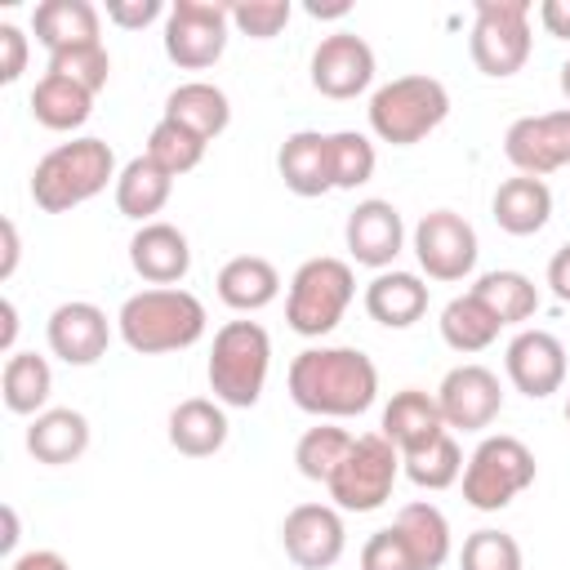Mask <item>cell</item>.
I'll use <instances>...</instances> for the list:
<instances>
[{"label": "cell", "instance_id": "cell-23", "mask_svg": "<svg viewBox=\"0 0 570 570\" xmlns=\"http://www.w3.org/2000/svg\"><path fill=\"white\" fill-rule=\"evenodd\" d=\"M365 312L370 321H379L383 330H410L423 312H428V285L414 272H379L365 285Z\"/></svg>", "mask_w": 570, "mask_h": 570}, {"label": "cell", "instance_id": "cell-41", "mask_svg": "<svg viewBox=\"0 0 570 570\" xmlns=\"http://www.w3.org/2000/svg\"><path fill=\"white\" fill-rule=\"evenodd\" d=\"M294 4L289 0H236L232 4V27L249 40H272L289 22Z\"/></svg>", "mask_w": 570, "mask_h": 570}, {"label": "cell", "instance_id": "cell-19", "mask_svg": "<svg viewBox=\"0 0 570 570\" xmlns=\"http://www.w3.org/2000/svg\"><path fill=\"white\" fill-rule=\"evenodd\" d=\"M129 267L147 285H178L191 272V245L174 223H142L129 240Z\"/></svg>", "mask_w": 570, "mask_h": 570}, {"label": "cell", "instance_id": "cell-3", "mask_svg": "<svg viewBox=\"0 0 570 570\" xmlns=\"http://www.w3.org/2000/svg\"><path fill=\"white\" fill-rule=\"evenodd\" d=\"M120 178L116 174V151L102 138H71L58 142L53 151H45L31 169V200L45 214H67L85 200H94L98 191H107V183Z\"/></svg>", "mask_w": 570, "mask_h": 570}, {"label": "cell", "instance_id": "cell-7", "mask_svg": "<svg viewBox=\"0 0 570 570\" xmlns=\"http://www.w3.org/2000/svg\"><path fill=\"white\" fill-rule=\"evenodd\" d=\"M534 472H539L534 454H530V445L521 436H508V432L485 436L463 463V499L476 512H499L521 490L534 485Z\"/></svg>", "mask_w": 570, "mask_h": 570}, {"label": "cell", "instance_id": "cell-39", "mask_svg": "<svg viewBox=\"0 0 570 570\" xmlns=\"http://www.w3.org/2000/svg\"><path fill=\"white\" fill-rule=\"evenodd\" d=\"M521 543L508 530H472L459 552V570H521Z\"/></svg>", "mask_w": 570, "mask_h": 570}, {"label": "cell", "instance_id": "cell-48", "mask_svg": "<svg viewBox=\"0 0 570 570\" xmlns=\"http://www.w3.org/2000/svg\"><path fill=\"white\" fill-rule=\"evenodd\" d=\"M0 232H4V263H0V281H9V276H13V267H18V227H13V218H4V223H0Z\"/></svg>", "mask_w": 570, "mask_h": 570}, {"label": "cell", "instance_id": "cell-45", "mask_svg": "<svg viewBox=\"0 0 570 570\" xmlns=\"http://www.w3.org/2000/svg\"><path fill=\"white\" fill-rule=\"evenodd\" d=\"M539 22H543L548 36L570 40V0H543L539 4Z\"/></svg>", "mask_w": 570, "mask_h": 570}, {"label": "cell", "instance_id": "cell-46", "mask_svg": "<svg viewBox=\"0 0 570 570\" xmlns=\"http://www.w3.org/2000/svg\"><path fill=\"white\" fill-rule=\"evenodd\" d=\"M548 285H552V294L561 303H570V240L548 258Z\"/></svg>", "mask_w": 570, "mask_h": 570}, {"label": "cell", "instance_id": "cell-15", "mask_svg": "<svg viewBox=\"0 0 570 570\" xmlns=\"http://www.w3.org/2000/svg\"><path fill=\"white\" fill-rule=\"evenodd\" d=\"M374 85V49L356 31H334L312 49V89L325 98H356Z\"/></svg>", "mask_w": 570, "mask_h": 570}, {"label": "cell", "instance_id": "cell-53", "mask_svg": "<svg viewBox=\"0 0 570 570\" xmlns=\"http://www.w3.org/2000/svg\"><path fill=\"white\" fill-rule=\"evenodd\" d=\"M566 423H570V401H566Z\"/></svg>", "mask_w": 570, "mask_h": 570}, {"label": "cell", "instance_id": "cell-6", "mask_svg": "<svg viewBox=\"0 0 570 570\" xmlns=\"http://www.w3.org/2000/svg\"><path fill=\"white\" fill-rule=\"evenodd\" d=\"M352 298H356L352 263L330 258V254H316V258L298 263V272L289 276L285 321H289L294 334L321 338V334H330L343 321V312L352 307Z\"/></svg>", "mask_w": 570, "mask_h": 570}, {"label": "cell", "instance_id": "cell-29", "mask_svg": "<svg viewBox=\"0 0 570 570\" xmlns=\"http://www.w3.org/2000/svg\"><path fill=\"white\" fill-rule=\"evenodd\" d=\"M214 285L232 312H263L281 294V272H276V263H267L258 254H236L218 267Z\"/></svg>", "mask_w": 570, "mask_h": 570}, {"label": "cell", "instance_id": "cell-31", "mask_svg": "<svg viewBox=\"0 0 570 570\" xmlns=\"http://www.w3.org/2000/svg\"><path fill=\"white\" fill-rule=\"evenodd\" d=\"M89 111H94V94H89L85 85L67 80V76L45 71V76L36 80V89H31V116H36L45 129L71 134V129H80V125L89 120Z\"/></svg>", "mask_w": 570, "mask_h": 570}, {"label": "cell", "instance_id": "cell-43", "mask_svg": "<svg viewBox=\"0 0 570 570\" xmlns=\"http://www.w3.org/2000/svg\"><path fill=\"white\" fill-rule=\"evenodd\" d=\"M160 13H169L160 0H107V18L125 31H142L147 22H156Z\"/></svg>", "mask_w": 570, "mask_h": 570}, {"label": "cell", "instance_id": "cell-4", "mask_svg": "<svg viewBox=\"0 0 570 570\" xmlns=\"http://www.w3.org/2000/svg\"><path fill=\"white\" fill-rule=\"evenodd\" d=\"M365 111H370V129H374L379 142L414 147L450 116V89L436 76H423V71L396 76V80L374 89Z\"/></svg>", "mask_w": 570, "mask_h": 570}, {"label": "cell", "instance_id": "cell-50", "mask_svg": "<svg viewBox=\"0 0 570 570\" xmlns=\"http://www.w3.org/2000/svg\"><path fill=\"white\" fill-rule=\"evenodd\" d=\"M307 13H312V18H343V13H352V4H347V0H338V4H321V0H312Z\"/></svg>", "mask_w": 570, "mask_h": 570}, {"label": "cell", "instance_id": "cell-17", "mask_svg": "<svg viewBox=\"0 0 570 570\" xmlns=\"http://www.w3.org/2000/svg\"><path fill=\"white\" fill-rule=\"evenodd\" d=\"M343 240H347V254L361 263V267H374V272H387L405 245V223H401V209L392 200H356V209L347 214L343 223Z\"/></svg>", "mask_w": 570, "mask_h": 570}, {"label": "cell", "instance_id": "cell-35", "mask_svg": "<svg viewBox=\"0 0 570 570\" xmlns=\"http://www.w3.org/2000/svg\"><path fill=\"white\" fill-rule=\"evenodd\" d=\"M401 472H405L419 490H445V485H454V481L463 476V450H459V441H454L450 432H441L436 441H428V445L401 454Z\"/></svg>", "mask_w": 570, "mask_h": 570}, {"label": "cell", "instance_id": "cell-24", "mask_svg": "<svg viewBox=\"0 0 570 570\" xmlns=\"http://www.w3.org/2000/svg\"><path fill=\"white\" fill-rule=\"evenodd\" d=\"M85 450H89V419L80 410L58 405V410L36 414L27 428V454L36 463L62 468V463H76Z\"/></svg>", "mask_w": 570, "mask_h": 570}, {"label": "cell", "instance_id": "cell-16", "mask_svg": "<svg viewBox=\"0 0 570 570\" xmlns=\"http://www.w3.org/2000/svg\"><path fill=\"white\" fill-rule=\"evenodd\" d=\"M503 370L521 396L543 401V396L561 392V383H566V347L548 330H521V334H512V343L503 352Z\"/></svg>", "mask_w": 570, "mask_h": 570}, {"label": "cell", "instance_id": "cell-9", "mask_svg": "<svg viewBox=\"0 0 570 570\" xmlns=\"http://www.w3.org/2000/svg\"><path fill=\"white\" fill-rule=\"evenodd\" d=\"M530 0H476V22L468 36L472 62L490 80H508L530 58Z\"/></svg>", "mask_w": 570, "mask_h": 570}, {"label": "cell", "instance_id": "cell-37", "mask_svg": "<svg viewBox=\"0 0 570 570\" xmlns=\"http://www.w3.org/2000/svg\"><path fill=\"white\" fill-rule=\"evenodd\" d=\"M142 156H151L169 178H183V174H191L196 165H200V156H205V138H196L191 129H183V125H174V120H156V129L147 134V151Z\"/></svg>", "mask_w": 570, "mask_h": 570}, {"label": "cell", "instance_id": "cell-36", "mask_svg": "<svg viewBox=\"0 0 570 570\" xmlns=\"http://www.w3.org/2000/svg\"><path fill=\"white\" fill-rule=\"evenodd\" d=\"M347 450H352V432L347 428H338V423H316V428H307L303 436H298V445H294V463H298V472L307 476V481H330L334 476V468L347 459Z\"/></svg>", "mask_w": 570, "mask_h": 570}, {"label": "cell", "instance_id": "cell-38", "mask_svg": "<svg viewBox=\"0 0 570 570\" xmlns=\"http://www.w3.org/2000/svg\"><path fill=\"white\" fill-rule=\"evenodd\" d=\"M374 165H379V156H374V142L365 134H356V129L330 134V174H334L338 191H356L361 183H370Z\"/></svg>", "mask_w": 570, "mask_h": 570}, {"label": "cell", "instance_id": "cell-44", "mask_svg": "<svg viewBox=\"0 0 570 570\" xmlns=\"http://www.w3.org/2000/svg\"><path fill=\"white\" fill-rule=\"evenodd\" d=\"M27 71V36L13 22H0V85H13Z\"/></svg>", "mask_w": 570, "mask_h": 570}, {"label": "cell", "instance_id": "cell-5", "mask_svg": "<svg viewBox=\"0 0 570 570\" xmlns=\"http://www.w3.org/2000/svg\"><path fill=\"white\" fill-rule=\"evenodd\" d=\"M272 370V338L258 321H227L209 347V392L218 405L249 410Z\"/></svg>", "mask_w": 570, "mask_h": 570}, {"label": "cell", "instance_id": "cell-28", "mask_svg": "<svg viewBox=\"0 0 570 570\" xmlns=\"http://www.w3.org/2000/svg\"><path fill=\"white\" fill-rule=\"evenodd\" d=\"M392 530L401 534V543L410 548V557H414L419 570H441V566L450 561L454 539H450V521H445V512H441L436 503H428V499L405 503V508L396 512Z\"/></svg>", "mask_w": 570, "mask_h": 570}, {"label": "cell", "instance_id": "cell-13", "mask_svg": "<svg viewBox=\"0 0 570 570\" xmlns=\"http://www.w3.org/2000/svg\"><path fill=\"white\" fill-rule=\"evenodd\" d=\"M503 156L525 178H543V174L570 165V107L512 120L503 134Z\"/></svg>", "mask_w": 570, "mask_h": 570}, {"label": "cell", "instance_id": "cell-40", "mask_svg": "<svg viewBox=\"0 0 570 570\" xmlns=\"http://www.w3.org/2000/svg\"><path fill=\"white\" fill-rule=\"evenodd\" d=\"M49 71L53 76H67L76 85H85L89 94H98L111 76V58L102 45H80V49H62V53H49Z\"/></svg>", "mask_w": 570, "mask_h": 570}, {"label": "cell", "instance_id": "cell-11", "mask_svg": "<svg viewBox=\"0 0 570 570\" xmlns=\"http://www.w3.org/2000/svg\"><path fill=\"white\" fill-rule=\"evenodd\" d=\"M476 227L454 209H432L414 223V258L428 281H463L476 267Z\"/></svg>", "mask_w": 570, "mask_h": 570}, {"label": "cell", "instance_id": "cell-20", "mask_svg": "<svg viewBox=\"0 0 570 570\" xmlns=\"http://www.w3.org/2000/svg\"><path fill=\"white\" fill-rule=\"evenodd\" d=\"M276 169L285 178V187L303 200L334 191V174H330V134L321 129H298L281 142L276 151Z\"/></svg>", "mask_w": 570, "mask_h": 570}, {"label": "cell", "instance_id": "cell-2", "mask_svg": "<svg viewBox=\"0 0 570 570\" xmlns=\"http://www.w3.org/2000/svg\"><path fill=\"white\" fill-rule=\"evenodd\" d=\"M205 303L183 285H151L120 303L116 330L129 352L138 356H165L200 343L205 334Z\"/></svg>", "mask_w": 570, "mask_h": 570}, {"label": "cell", "instance_id": "cell-52", "mask_svg": "<svg viewBox=\"0 0 570 570\" xmlns=\"http://www.w3.org/2000/svg\"><path fill=\"white\" fill-rule=\"evenodd\" d=\"M561 94H566V102H570V58L561 62Z\"/></svg>", "mask_w": 570, "mask_h": 570}, {"label": "cell", "instance_id": "cell-27", "mask_svg": "<svg viewBox=\"0 0 570 570\" xmlns=\"http://www.w3.org/2000/svg\"><path fill=\"white\" fill-rule=\"evenodd\" d=\"M165 120H174V125L191 129L196 138L214 142V138L232 125V102H227V94H223L218 85H209V80H183V85L169 89V98H165Z\"/></svg>", "mask_w": 570, "mask_h": 570}, {"label": "cell", "instance_id": "cell-14", "mask_svg": "<svg viewBox=\"0 0 570 570\" xmlns=\"http://www.w3.org/2000/svg\"><path fill=\"white\" fill-rule=\"evenodd\" d=\"M436 405H441V419L445 428L454 432H481L499 419L503 410V387H499V374L468 361V365H454L441 387H436Z\"/></svg>", "mask_w": 570, "mask_h": 570}, {"label": "cell", "instance_id": "cell-10", "mask_svg": "<svg viewBox=\"0 0 570 570\" xmlns=\"http://www.w3.org/2000/svg\"><path fill=\"white\" fill-rule=\"evenodd\" d=\"M232 27V4L218 0H174L165 13V58L183 71H205L223 58Z\"/></svg>", "mask_w": 570, "mask_h": 570}, {"label": "cell", "instance_id": "cell-8", "mask_svg": "<svg viewBox=\"0 0 570 570\" xmlns=\"http://www.w3.org/2000/svg\"><path fill=\"white\" fill-rule=\"evenodd\" d=\"M396 476H401V450L383 432H361L352 436V450L334 468L325 490L338 512H374L392 499Z\"/></svg>", "mask_w": 570, "mask_h": 570}, {"label": "cell", "instance_id": "cell-1", "mask_svg": "<svg viewBox=\"0 0 570 570\" xmlns=\"http://www.w3.org/2000/svg\"><path fill=\"white\" fill-rule=\"evenodd\" d=\"M289 396L316 419H356L379 396V370L361 347H303L289 361Z\"/></svg>", "mask_w": 570, "mask_h": 570}, {"label": "cell", "instance_id": "cell-12", "mask_svg": "<svg viewBox=\"0 0 570 570\" xmlns=\"http://www.w3.org/2000/svg\"><path fill=\"white\" fill-rule=\"evenodd\" d=\"M281 548L298 570H330L347 548L343 512L334 503H298V508H289L285 521H281Z\"/></svg>", "mask_w": 570, "mask_h": 570}, {"label": "cell", "instance_id": "cell-32", "mask_svg": "<svg viewBox=\"0 0 570 570\" xmlns=\"http://www.w3.org/2000/svg\"><path fill=\"white\" fill-rule=\"evenodd\" d=\"M472 294L494 312L499 325H521V321H530V316L539 312V289H534V281H530L525 272H517V267L481 272L476 285H472Z\"/></svg>", "mask_w": 570, "mask_h": 570}, {"label": "cell", "instance_id": "cell-34", "mask_svg": "<svg viewBox=\"0 0 570 570\" xmlns=\"http://www.w3.org/2000/svg\"><path fill=\"white\" fill-rule=\"evenodd\" d=\"M53 392V370L45 356L36 352H13L4 361V374H0V396L13 414H45V401Z\"/></svg>", "mask_w": 570, "mask_h": 570}, {"label": "cell", "instance_id": "cell-33", "mask_svg": "<svg viewBox=\"0 0 570 570\" xmlns=\"http://www.w3.org/2000/svg\"><path fill=\"white\" fill-rule=\"evenodd\" d=\"M499 321H494V312L468 289V294H459V298H450L445 307H441V338H445V347H454V352H463V356H472V352H485L494 338H499Z\"/></svg>", "mask_w": 570, "mask_h": 570}, {"label": "cell", "instance_id": "cell-51", "mask_svg": "<svg viewBox=\"0 0 570 570\" xmlns=\"http://www.w3.org/2000/svg\"><path fill=\"white\" fill-rule=\"evenodd\" d=\"M13 543H18V512H13V508H4V534H0V548H4V552H13Z\"/></svg>", "mask_w": 570, "mask_h": 570}, {"label": "cell", "instance_id": "cell-22", "mask_svg": "<svg viewBox=\"0 0 570 570\" xmlns=\"http://www.w3.org/2000/svg\"><path fill=\"white\" fill-rule=\"evenodd\" d=\"M102 13L89 0H40L31 13V31L49 53L80 49V45H102L98 40Z\"/></svg>", "mask_w": 570, "mask_h": 570}, {"label": "cell", "instance_id": "cell-47", "mask_svg": "<svg viewBox=\"0 0 570 570\" xmlns=\"http://www.w3.org/2000/svg\"><path fill=\"white\" fill-rule=\"evenodd\" d=\"M9 570H71V566H67V557H62V552H53V548H36V552L13 557V566H9Z\"/></svg>", "mask_w": 570, "mask_h": 570}, {"label": "cell", "instance_id": "cell-25", "mask_svg": "<svg viewBox=\"0 0 570 570\" xmlns=\"http://www.w3.org/2000/svg\"><path fill=\"white\" fill-rule=\"evenodd\" d=\"M490 214L508 236H534L552 218V191L543 178H525V174L503 178L490 200Z\"/></svg>", "mask_w": 570, "mask_h": 570}, {"label": "cell", "instance_id": "cell-30", "mask_svg": "<svg viewBox=\"0 0 570 570\" xmlns=\"http://www.w3.org/2000/svg\"><path fill=\"white\" fill-rule=\"evenodd\" d=\"M169 191L174 178L151 156H134L116 178V209L134 223H156V214L169 205Z\"/></svg>", "mask_w": 570, "mask_h": 570}, {"label": "cell", "instance_id": "cell-49", "mask_svg": "<svg viewBox=\"0 0 570 570\" xmlns=\"http://www.w3.org/2000/svg\"><path fill=\"white\" fill-rule=\"evenodd\" d=\"M4 334H0V347L13 356V334H18V307H13V298H4Z\"/></svg>", "mask_w": 570, "mask_h": 570}, {"label": "cell", "instance_id": "cell-21", "mask_svg": "<svg viewBox=\"0 0 570 570\" xmlns=\"http://www.w3.org/2000/svg\"><path fill=\"white\" fill-rule=\"evenodd\" d=\"M379 432H383L401 454H410V450H419V445L436 441V436H441V432H450V428H445L441 405H436V396H432V392H423V387H401V392L383 405Z\"/></svg>", "mask_w": 570, "mask_h": 570}, {"label": "cell", "instance_id": "cell-26", "mask_svg": "<svg viewBox=\"0 0 570 570\" xmlns=\"http://www.w3.org/2000/svg\"><path fill=\"white\" fill-rule=\"evenodd\" d=\"M169 445L187 459H209L227 445V414L209 396H187L169 414Z\"/></svg>", "mask_w": 570, "mask_h": 570}, {"label": "cell", "instance_id": "cell-42", "mask_svg": "<svg viewBox=\"0 0 570 570\" xmlns=\"http://www.w3.org/2000/svg\"><path fill=\"white\" fill-rule=\"evenodd\" d=\"M361 570H419L410 548L401 543V534L387 525V530H374L361 548Z\"/></svg>", "mask_w": 570, "mask_h": 570}, {"label": "cell", "instance_id": "cell-18", "mask_svg": "<svg viewBox=\"0 0 570 570\" xmlns=\"http://www.w3.org/2000/svg\"><path fill=\"white\" fill-rule=\"evenodd\" d=\"M45 338H49V352L58 361H67V365H94L98 356H107L111 321H107V312L98 303L71 298V303H58L49 312Z\"/></svg>", "mask_w": 570, "mask_h": 570}]
</instances>
